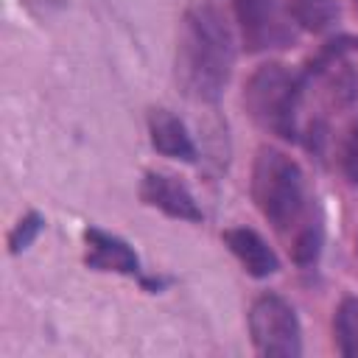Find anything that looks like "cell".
Masks as SVG:
<instances>
[{
    "label": "cell",
    "instance_id": "6da1fadb",
    "mask_svg": "<svg viewBox=\"0 0 358 358\" xmlns=\"http://www.w3.org/2000/svg\"><path fill=\"white\" fill-rule=\"evenodd\" d=\"M252 201L282 238L296 266H313L322 252V215L296 159L274 145H260L249 179Z\"/></svg>",
    "mask_w": 358,
    "mask_h": 358
},
{
    "label": "cell",
    "instance_id": "7a4b0ae2",
    "mask_svg": "<svg viewBox=\"0 0 358 358\" xmlns=\"http://www.w3.org/2000/svg\"><path fill=\"white\" fill-rule=\"evenodd\" d=\"M235 64V39L224 14L210 3H193L176 31L173 78L179 90L201 103L221 98Z\"/></svg>",
    "mask_w": 358,
    "mask_h": 358
},
{
    "label": "cell",
    "instance_id": "3957f363",
    "mask_svg": "<svg viewBox=\"0 0 358 358\" xmlns=\"http://www.w3.org/2000/svg\"><path fill=\"white\" fill-rule=\"evenodd\" d=\"M305 90V73H294L280 62L260 64L243 84L246 115L268 134L282 140H299V101Z\"/></svg>",
    "mask_w": 358,
    "mask_h": 358
},
{
    "label": "cell",
    "instance_id": "277c9868",
    "mask_svg": "<svg viewBox=\"0 0 358 358\" xmlns=\"http://www.w3.org/2000/svg\"><path fill=\"white\" fill-rule=\"evenodd\" d=\"M249 336L260 355H302V327L296 310L280 294H260L249 305Z\"/></svg>",
    "mask_w": 358,
    "mask_h": 358
},
{
    "label": "cell",
    "instance_id": "5b68a950",
    "mask_svg": "<svg viewBox=\"0 0 358 358\" xmlns=\"http://www.w3.org/2000/svg\"><path fill=\"white\" fill-rule=\"evenodd\" d=\"M235 20L249 53L282 50L296 42V22L280 0H235Z\"/></svg>",
    "mask_w": 358,
    "mask_h": 358
},
{
    "label": "cell",
    "instance_id": "8992f818",
    "mask_svg": "<svg viewBox=\"0 0 358 358\" xmlns=\"http://www.w3.org/2000/svg\"><path fill=\"white\" fill-rule=\"evenodd\" d=\"M140 201L148 207H157L165 215L179 218V221H193V224L201 221V207L196 204L190 187L179 176L165 173V171H148L143 176Z\"/></svg>",
    "mask_w": 358,
    "mask_h": 358
},
{
    "label": "cell",
    "instance_id": "52a82bcc",
    "mask_svg": "<svg viewBox=\"0 0 358 358\" xmlns=\"http://www.w3.org/2000/svg\"><path fill=\"white\" fill-rule=\"evenodd\" d=\"M84 243H87L84 263L90 268L115 271V274H137L140 271V260H137L134 249L123 238L90 227V229H84Z\"/></svg>",
    "mask_w": 358,
    "mask_h": 358
},
{
    "label": "cell",
    "instance_id": "ba28073f",
    "mask_svg": "<svg viewBox=\"0 0 358 358\" xmlns=\"http://www.w3.org/2000/svg\"><path fill=\"white\" fill-rule=\"evenodd\" d=\"M148 137H151V145L162 157L185 159V162L196 159L193 137L187 134L185 123L171 109H151L148 112Z\"/></svg>",
    "mask_w": 358,
    "mask_h": 358
},
{
    "label": "cell",
    "instance_id": "9c48e42d",
    "mask_svg": "<svg viewBox=\"0 0 358 358\" xmlns=\"http://www.w3.org/2000/svg\"><path fill=\"white\" fill-rule=\"evenodd\" d=\"M224 243L229 246V252L241 260V266L246 268V274L252 277H268L280 268V260L274 255V249L249 227H235L224 232Z\"/></svg>",
    "mask_w": 358,
    "mask_h": 358
},
{
    "label": "cell",
    "instance_id": "30bf717a",
    "mask_svg": "<svg viewBox=\"0 0 358 358\" xmlns=\"http://www.w3.org/2000/svg\"><path fill=\"white\" fill-rule=\"evenodd\" d=\"M288 14L294 17V22L302 31L322 34V31H330L338 22L341 8H338L336 0H291Z\"/></svg>",
    "mask_w": 358,
    "mask_h": 358
},
{
    "label": "cell",
    "instance_id": "8fae6325",
    "mask_svg": "<svg viewBox=\"0 0 358 358\" xmlns=\"http://www.w3.org/2000/svg\"><path fill=\"white\" fill-rule=\"evenodd\" d=\"M333 333L344 358H358V299L344 296L333 316Z\"/></svg>",
    "mask_w": 358,
    "mask_h": 358
},
{
    "label": "cell",
    "instance_id": "7c38bea8",
    "mask_svg": "<svg viewBox=\"0 0 358 358\" xmlns=\"http://www.w3.org/2000/svg\"><path fill=\"white\" fill-rule=\"evenodd\" d=\"M42 224H45V218H42L39 213H28V215H22V218L14 224V229L8 232V252H11V255L25 252V249L36 241V235L42 232Z\"/></svg>",
    "mask_w": 358,
    "mask_h": 358
},
{
    "label": "cell",
    "instance_id": "4fadbf2b",
    "mask_svg": "<svg viewBox=\"0 0 358 358\" xmlns=\"http://www.w3.org/2000/svg\"><path fill=\"white\" fill-rule=\"evenodd\" d=\"M338 162H341V173L347 176V182L352 187H358V120L350 123V129H347V134L341 140Z\"/></svg>",
    "mask_w": 358,
    "mask_h": 358
},
{
    "label": "cell",
    "instance_id": "5bb4252c",
    "mask_svg": "<svg viewBox=\"0 0 358 358\" xmlns=\"http://www.w3.org/2000/svg\"><path fill=\"white\" fill-rule=\"evenodd\" d=\"M355 6H358V0H355Z\"/></svg>",
    "mask_w": 358,
    "mask_h": 358
}]
</instances>
